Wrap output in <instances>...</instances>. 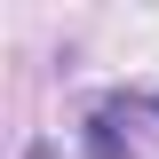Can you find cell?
<instances>
[{
    "label": "cell",
    "mask_w": 159,
    "mask_h": 159,
    "mask_svg": "<svg viewBox=\"0 0 159 159\" xmlns=\"http://www.w3.org/2000/svg\"><path fill=\"white\" fill-rule=\"evenodd\" d=\"M80 151H88V159H127V151H135V143L119 135V119H111V111H96V119H88V127H80Z\"/></svg>",
    "instance_id": "1"
}]
</instances>
